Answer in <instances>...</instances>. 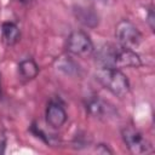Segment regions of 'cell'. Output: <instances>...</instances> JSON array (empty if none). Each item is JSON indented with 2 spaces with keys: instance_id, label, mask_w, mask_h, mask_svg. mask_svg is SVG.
I'll return each instance as SVG.
<instances>
[{
  "instance_id": "cell-12",
  "label": "cell",
  "mask_w": 155,
  "mask_h": 155,
  "mask_svg": "<svg viewBox=\"0 0 155 155\" xmlns=\"http://www.w3.org/2000/svg\"><path fill=\"white\" fill-rule=\"evenodd\" d=\"M102 1H103V2H111L113 0H102Z\"/></svg>"
},
{
  "instance_id": "cell-7",
  "label": "cell",
  "mask_w": 155,
  "mask_h": 155,
  "mask_svg": "<svg viewBox=\"0 0 155 155\" xmlns=\"http://www.w3.org/2000/svg\"><path fill=\"white\" fill-rule=\"evenodd\" d=\"M86 109L92 116L98 117V119L108 117L113 113V108L110 105H108V103H105L104 101H102L99 98L90 99L86 104Z\"/></svg>"
},
{
  "instance_id": "cell-8",
  "label": "cell",
  "mask_w": 155,
  "mask_h": 155,
  "mask_svg": "<svg viewBox=\"0 0 155 155\" xmlns=\"http://www.w3.org/2000/svg\"><path fill=\"white\" fill-rule=\"evenodd\" d=\"M1 36H2V41L7 46H12L19 40L21 36L19 28L13 22H4L1 25Z\"/></svg>"
},
{
  "instance_id": "cell-5",
  "label": "cell",
  "mask_w": 155,
  "mask_h": 155,
  "mask_svg": "<svg viewBox=\"0 0 155 155\" xmlns=\"http://www.w3.org/2000/svg\"><path fill=\"white\" fill-rule=\"evenodd\" d=\"M67 50L71 54L86 57L93 53L94 46L87 33L82 30L71 31L67 39Z\"/></svg>"
},
{
  "instance_id": "cell-3",
  "label": "cell",
  "mask_w": 155,
  "mask_h": 155,
  "mask_svg": "<svg viewBox=\"0 0 155 155\" xmlns=\"http://www.w3.org/2000/svg\"><path fill=\"white\" fill-rule=\"evenodd\" d=\"M115 36L120 46L134 50L142 42V33L128 19H122L116 24Z\"/></svg>"
},
{
  "instance_id": "cell-9",
  "label": "cell",
  "mask_w": 155,
  "mask_h": 155,
  "mask_svg": "<svg viewBox=\"0 0 155 155\" xmlns=\"http://www.w3.org/2000/svg\"><path fill=\"white\" fill-rule=\"evenodd\" d=\"M38 73H39V67L33 59L27 58V59H23V61L19 62L18 74H19V78L23 81L33 80L38 75Z\"/></svg>"
},
{
  "instance_id": "cell-10",
  "label": "cell",
  "mask_w": 155,
  "mask_h": 155,
  "mask_svg": "<svg viewBox=\"0 0 155 155\" xmlns=\"http://www.w3.org/2000/svg\"><path fill=\"white\" fill-rule=\"evenodd\" d=\"M148 23H149L150 29L154 30V12H153V8H149V11H148Z\"/></svg>"
},
{
  "instance_id": "cell-6",
  "label": "cell",
  "mask_w": 155,
  "mask_h": 155,
  "mask_svg": "<svg viewBox=\"0 0 155 155\" xmlns=\"http://www.w3.org/2000/svg\"><path fill=\"white\" fill-rule=\"evenodd\" d=\"M45 116H46V124L52 128H61L68 119L67 111L63 108V105L54 101H51L48 103Z\"/></svg>"
},
{
  "instance_id": "cell-1",
  "label": "cell",
  "mask_w": 155,
  "mask_h": 155,
  "mask_svg": "<svg viewBox=\"0 0 155 155\" xmlns=\"http://www.w3.org/2000/svg\"><path fill=\"white\" fill-rule=\"evenodd\" d=\"M94 58L98 67L110 68H138L142 62L134 50L114 44H104L94 48Z\"/></svg>"
},
{
  "instance_id": "cell-11",
  "label": "cell",
  "mask_w": 155,
  "mask_h": 155,
  "mask_svg": "<svg viewBox=\"0 0 155 155\" xmlns=\"http://www.w3.org/2000/svg\"><path fill=\"white\" fill-rule=\"evenodd\" d=\"M21 2H23V4H27V2H29V1H31V0H19Z\"/></svg>"
},
{
  "instance_id": "cell-4",
  "label": "cell",
  "mask_w": 155,
  "mask_h": 155,
  "mask_svg": "<svg viewBox=\"0 0 155 155\" xmlns=\"http://www.w3.org/2000/svg\"><path fill=\"white\" fill-rule=\"evenodd\" d=\"M121 137L126 145V148L136 155L140 154H148L153 151V147L150 142L136 128L131 126H125L121 130Z\"/></svg>"
},
{
  "instance_id": "cell-2",
  "label": "cell",
  "mask_w": 155,
  "mask_h": 155,
  "mask_svg": "<svg viewBox=\"0 0 155 155\" xmlns=\"http://www.w3.org/2000/svg\"><path fill=\"white\" fill-rule=\"evenodd\" d=\"M96 79L105 90L116 97H125L130 92V81L117 68L99 67L96 71Z\"/></svg>"
}]
</instances>
